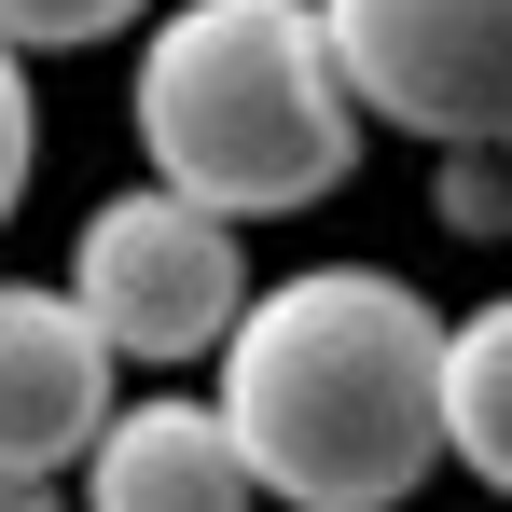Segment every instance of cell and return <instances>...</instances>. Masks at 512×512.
Instances as JSON below:
<instances>
[{"label":"cell","instance_id":"6da1fadb","mask_svg":"<svg viewBox=\"0 0 512 512\" xmlns=\"http://www.w3.org/2000/svg\"><path fill=\"white\" fill-rule=\"evenodd\" d=\"M443 305L388 263L263 277L222 346V429L277 512H402L443 471Z\"/></svg>","mask_w":512,"mask_h":512},{"label":"cell","instance_id":"7a4b0ae2","mask_svg":"<svg viewBox=\"0 0 512 512\" xmlns=\"http://www.w3.org/2000/svg\"><path fill=\"white\" fill-rule=\"evenodd\" d=\"M139 167L222 208V222H277V208H319L360 180V84H346L319 0H180L139 42Z\"/></svg>","mask_w":512,"mask_h":512},{"label":"cell","instance_id":"3957f363","mask_svg":"<svg viewBox=\"0 0 512 512\" xmlns=\"http://www.w3.org/2000/svg\"><path fill=\"white\" fill-rule=\"evenodd\" d=\"M70 305L111 333V360L180 374V360L236 346V319L263 305V277L236 263V222L222 208H194L167 180H125V194H97L84 222H70Z\"/></svg>","mask_w":512,"mask_h":512},{"label":"cell","instance_id":"277c9868","mask_svg":"<svg viewBox=\"0 0 512 512\" xmlns=\"http://www.w3.org/2000/svg\"><path fill=\"white\" fill-rule=\"evenodd\" d=\"M374 125L429 153H512V0H319Z\"/></svg>","mask_w":512,"mask_h":512},{"label":"cell","instance_id":"5b68a950","mask_svg":"<svg viewBox=\"0 0 512 512\" xmlns=\"http://www.w3.org/2000/svg\"><path fill=\"white\" fill-rule=\"evenodd\" d=\"M111 333L70 305V277H0V485H56L84 471L111 402Z\"/></svg>","mask_w":512,"mask_h":512},{"label":"cell","instance_id":"8992f818","mask_svg":"<svg viewBox=\"0 0 512 512\" xmlns=\"http://www.w3.org/2000/svg\"><path fill=\"white\" fill-rule=\"evenodd\" d=\"M84 512H263V485H250V457H236V429H222V402L167 388V402H125V416L97 429Z\"/></svg>","mask_w":512,"mask_h":512},{"label":"cell","instance_id":"52a82bcc","mask_svg":"<svg viewBox=\"0 0 512 512\" xmlns=\"http://www.w3.org/2000/svg\"><path fill=\"white\" fill-rule=\"evenodd\" d=\"M443 457L485 499H512V291H485L443 333Z\"/></svg>","mask_w":512,"mask_h":512},{"label":"cell","instance_id":"ba28073f","mask_svg":"<svg viewBox=\"0 0 512 512\" xmlns=\"http://www.w3.org/2000/svg\"><path fill=\"white\" fill-rule=\"evenodd\" d=\"M429 222L443 236H512V153H429Z\"/></svg>","mask_w":512,"mask_h":512},{"label":"cell","instance_id":"9c48e42d","mask_svg":"<svg viewBox=\"0 0 512 512\" xmlns=\"http://www.w3.org/2000/svg\"><path fill=\"white\" fill-rule=\"evenodd\" d=\"M153 0H0V42L14 56H84V42H111V28H139Z\"/></svg>","mask_w":512,"mask_h":512},{"label":"cell","instance_id":"30bf717a","mask_svg":"<svg viewBox=\"0 0 512 512\" xmlns=\"http://www.w3.org/2000/svg\"><path fill=\"white\" fill-rule=\"evenodd\" d=\"M28 167H42V97H28V56L0 42V222L28 208Z\"/></svg>","mask_w":512,"mask_h":512},{"label":"cell","instance_id":"8fae6325","mask_svg":"<svg viewBox=\"0 0 512 512\" xmlns=\"http://www.w3.org/2000/svg\"><path fill=\"white\" fill-rule=\"evenodd\" d=\"M0 512H84L70 485H0Z\"/></svg>","mask_w":512,"mask_h":512}]
</instances>
